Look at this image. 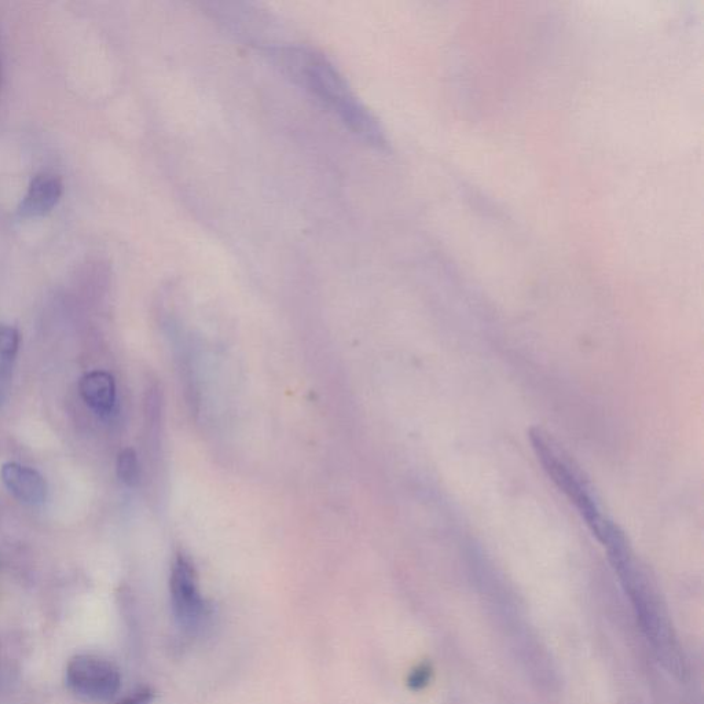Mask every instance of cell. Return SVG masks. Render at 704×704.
Segmentation results:
<instances>
[{
  "label": "cell",
  "instance_id": "obj_1",
  "mask_svg": "<svg viewBox=\"0 0 704 704\" xmlns=\"http://www.w3.org/2000/svg\"><path fill=\"white\" fill-rule=\"evenodd\" d=\"M264 54L352 134L377 148L387 145L379 121L352 90L346 77L324 54L295 43L278 44L264 51Z\"/></svg>",
  "mask_w": 704,
  "mask_h": 704
},
{
  "label": "cell",
  "instance_id": "obj_2",
  "mask_svg": "<svg viewBox=\"0 0 704 704\" xmlns=\"http://www.w3.org/2000/svg\"><path fill=\"white\" fill-rule=\"evenodd\" d=\"M600 544L607 549L608 559L659 662L669 673L682 680L687 666L676 632L655 583L637 560L625 533L615 524Z\"/></svg>",
  "mask_w": 704,
  "mask_h": 704
},
{
  "label": "cell",
  "instance_id": "obj_3",
  "mask_svg": "<svg viewBox=\"0 0 704 704\" xmlns=\"http://www.w3.org/2000/svg\"><path fill=\"white\" fill-rule=\"evenodd\" d=\"M528 438L546 475L577 508L586 526L590 528L597 541H600L614 522L601 512L593 486L585 473L574 460H571L563 447L541 428L531 429Z\"/></svg>",
  "mask_w": 704,
  "mask_h": 704
},
{
  "label": "cell",
  "instance_id": "obj_4",
  "mask_svg": "<svg viewBox=\"0 0 704 704\" xmlns=\"http://www.w3.org/2000/svg\"><path fill=\"white\" fill-rule=\"evenodd\" d=\"M205 9L226 31L248 46L267 51L284 43L280 21L266 10L236 2L205 3Z\"/></svg>",
  "mask_w": 704,
  "mask_h": 704
},
{
  "label": "cell",
  "instance_id": "obj_5",
  "mask_svg": "<svg viewBox=\"0 0 704 704\" xmlns=\"http://www.w3.org/2000/svg\"><path fill=\"white\" fill-rule=\"evenodd\" d=\"M66 684L79 698L106 702L119 692L121 680L119 670L108 660L79 655L66 667Z\"/></svg>",
  "mask_w": 704,
  "mask_h": 704
},
{
  "label": "cell",
  "instance_id": "obj_6",
  "mask_svg": "<svg viewBox=\"0 0 704 704\" xmlns=\"http://www.w3.org/2000/svg\"><path fill=\"white\" fill-rule=\"evenodd\" d=\"M171 597L176 618L185 626H194L204 612V601L198 590L197 574L187 557L179 555L171 572Z\"/></svg>",
  "mask_w": 704,
  "mask_h": 704
},
{
  "label": "cell",
  "instance_id": "obj_7",
  "mask_svg": "<svg viewBox=\"0 0 704 704\" xmlns=\"http://www.w3.org/2000/svg\"><path fill=\"white\" fill-rule=\"evenodd\" d=\"M62 193H64V185L60 176L50 172L35 175L29 183L27 193L18 205L17 215L20 218L31 219L49 214L61 200Z\"/></svg>",
  "mask_w": 704,
  "mask_h": 704
},
{
  "label": "cell",
  "instance_id": "obj_8",
  "mask_svg": "<svg viewBox=\"0 0 704 704\" xmlns=\"http://www.w3.org/2000/svg\"><path fill=\"white\" fill-rule=\"evenodd\" d=\"M2 480L10 493L24 504L39 505L46 500V480L35 469L9 462L3 465Z\"/></svg>",
  "mask_w": 704,
  "mask_h": 704
},
{
  "label": "cell",
  "instance_id": "obj_9",
  "mask_svg": "<svg viewBox=\"0 0 704 704\" xmlns=\"http://www.w3.org/2000/svg\"><path fill=\"white\" fill-rule=\"evenodd\" d=\"M80 395L94 412L109 414L116 403V384L106 372H91L80 381Z\"/></svg>",
  "mask_w": 704,
  "mask_h": 704
},
{
  "label": "cell",
  "instance_id": "obj_10",
  "mask_svg": "<svg viewBox=\"0 0 704 704\" xmlns=\"http://www.w3.org/2000/svg\"><path fill=\"white\" fill-rule=\"evenodd\" d=\"M20 335L13 326L0 324V402L5 399L13 376Z\"/></svg>",
  "mask_w": 704,
  "mask_h": 704
},
{
  "label": "cell",
  "instance_id": "obj_11",
  "mask_svg": "<svg viewBox=\"0 0 704 704\" xmlns=\"http://www.w3.org/2000/svg\"><path fill=\"white\" fill-rule=\"evenodd\" d=\"M117 476L126 486L134 487L141 479V467L137 453L132 449H124L117 457Z\"/></svg>",
  "mask_w": 704,
  "mask_h": 704
},
{
  "label": "cell",
  "instance_id": "obj_12",
  "mask_svg": "<svg viewBox=\"0 0 704 704\" xmlns=\"http://www.w3.org/2000/svg\"><path fill=\"white\" fill-rule=\"evenodd\" d=\"M152 700L153 692L150 691L149 688H141L117 704H150L152 703Z\"/></svg>",
  "mask_w": 704,
  "mask_h": 704
},
{
  "label": "cell",
  "instance_id": "obj_13",
  "mask_svg": "<svg viewBox=\"0 0 704 704\" xmlns=\"http://www.w3.org/2000/svg\"><path fill=\"white\" fill-rule=\"evenodd\" d=\"M429 677V670L427 667H420V669L414 671L412 676H410L409 685L414 689H420L427 684Z\"/></svg>",
  "mask_w": 704,
  "mask_h": 704
}]
</instances>
